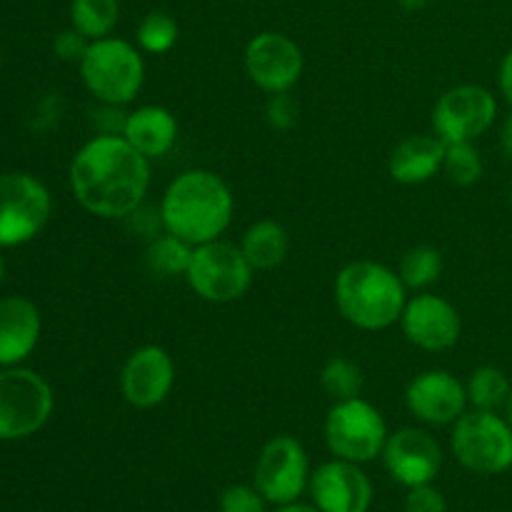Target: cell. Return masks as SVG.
<instances>
[{"instance_id": "obj_20", "label": "cell", "mask_w": 512, "mask_h": 512, "mask_svg": "<svg viewBox=\"0 0 512 512\" xmlns=\"http://www.w3.org/2000/svg\"><path fill=\"white\" fill-rule=\"evenodd\" d=\"M178 118L163 105H140L130 110L123 138L148 160L163 158L178 143Z\"/></svg>"}, {"instance_id": "obj_12", "label": "cell", "mask_w": 512, "mask_h": 512, "mask_svg": "<svg viewBox=\"0 0 512 512\" xmlns=\"http://www.w3.org/2000/svg\"><path fill=\"white\" fill-rule=\"evenodd\" d=\"M305 58L293 38L275 30L258 33L245 45V73L263 93H290L303 75Z\"/></svg>"}, {"instance_id": "obj_28", "label": "cell", "mask_w": 512, "mask_h": 512, "mask_svg": "<svg viewBox=\"0 0 512 512\" xmlns=\"http://www.w3.org/2000/svg\"><path fill=\"white\" fill-rule=\"evenodd\" d=\"M138 48L143 53L150 55H163L168 50L175 48L180 38V28H178V20L173 15L163 13V10H153V13L145 15L138 25Z\"/></svg>"}, {"instance_id": "obj_3", "label": "cell", "mask_w": 512, "mask_h": 512, "mask_svg": "<svg viewBox=\"0 0 512 512\" xmlns=\"http://www.w3.org/2000/svg\"><path fill=\"white\" fill-rule=\"evenodd\" d=\"M335 305L360 330H388L400 323L408 288L393 268L375 260L348 263L335 278Z\"/></svg>"}, {"instance_id": "obj_23", "label": "cell", "mask_w": 512, "mask_h": 512, "mask_svg": "<svg viewBox=\"0 0 512 512\" xmlns=\"http://www.w3.org/2000/svg\"><path fill=\"white\" fill-rule=\"evenodd\" d=\"M120 20V0H70V25L88 40L113 35Z\"/></svg>"}, {"instance_id": "obj_14", "label": "cell", "mask_w": 512, "mask_h": 512, "mask_svg": "<svg viewBox=\"0 0 512 512\" xmlns=\"http://www.w3.org/2000/svg\"><path fill=\"white\" fill-rule=\"evenodd\" d=\"M175 385V363L160 345L133 350L120 370V390L135 410H153L168 400Z\"/></svg>"}, {"instance_id": "obj_5", "label": "cell", "mask_w": 512, "mask_h": 512, "mask_svg": "<svg viewBox=\"0 0 512 512\" xmlns=\"http://www.w3.org/2000/svg\"><path fill=\"white\" fill-rule=\"evenodd\" d=\"M453 455L465 470L478 475H503L512 468V425L493 410L460 415L450 435Z\"/></svg>"}, {"instance_id": "obj_33", "label": "cell", "mask_w": 512, "mask_h": 512, "mask_svg": "<svg viewBox=\"0 0 512 512\" xmlns=\"http://www.w3.org/2000/svg\"><path fill=\"white\" fill-rule=\"evenodd\" d=\"M90 40L85 38L80 30H75L73 25H70L68 30H63V33L55 35L53 40V50L55 55H58L60 60H65V63H80L85 55V50H88Z\"/></svg>"}, {"instance_id": "obj_7", "label": "cell", "mask_w": 512, "mask_h": 512, "mask_svg": "<svg viewBox=\"0 0 512 512\" xmlns=\"http://www.w3.org/2000/svg\"><path fill=\"white\" fill-rule=\"evenodd\" d=\"M53 388L28 368L0 370V440H20L38 433L53 415Z\"/></svg>"}, {"instance_id": "obj_8", "label": "cell", "mask_w": 512, "mask_h": 512, "mask_svg": "<svg viewBox=\"0 0 512 512\" xmlns=\"http://www.w3.org/2000/svg\"><path fill=\"white\" fill-rule=\"evenodd\" d=\"M383 413L363 398L343 400L325 418V443L338 460L363 465L383 455L388 440Z\"/></svg>"}, {"instance_id": "obj_26", "label": "cell", "mask_w": 512, "mask_h": 512, "mask_svg": "<svg viewBox=\"0 0 512 512\" xmlns=\"http://www.w3.org/2000/svg\"><path fill=\"white\" fill-rule=\"evenodd\" d=\"M320 388L325 390V395L333 403L360 398V393H363V370L350 358H343V355L330 358L325 363L323 373H320Z\"/></svg>"}, {"instance_id": "obj_17", "label": "cell", "mask_w": 512, "mask_h": 512, "mask_svg": "<svg viewBox=\"0 0 512 512\" xmlns=\"http://www.w3.org/2000/svg\"><path fill=\"white\" fill-rule=\"evenodd\" d=\"M310 495L320 512H368L373 503V485L360 465L348 460H330L310 473Z\"/></svg>"}, {"instance_id": "obj_15", "label": "cell", "mask_w": 512, "mask_h": 512, "mask_svg": "<svg viewBox=\"0 0 512 512\" xmlns=\"http://www.w3.org/2000/svg\"><path fill=\"white\" fill-rule=\"evenodd\" d=\"M405 405L420 423L443 428L468 413V390L448 370H425L405 388Z\"/></svg>"}, {"instance_id": "obj_13", "label": "cell", "mask_w": 512, "mask_h": 512, "mask_svg": "<svg viewBox=\"0 0 512 512\" xmlns=\"http://www.w3.org/2000/svg\"><path fill=\"white\" fill-rule=\"evenodd\" d=\"M400 330L415 348L428 350V353H443V350L458 345L463 320L450 300L423 290L405 303L403 315H400Z\"/></svg>"}, {"instance_id": "obj_30", "label": "cell", "mask_w": 512, "mask_h": 512, "mask_svg": "<svg viewBox=\"0 0 512 512\" xmlns=\"http://www.w3.org/2000/svg\"><path fill=\"white\" fill-rule=\"evenodd\" d=\"M298 115V100L290 93H275L270 95L268 103H265V120H268L270 128L278 130V133L293 130L295 123H298Z\"/></svg>"}, {"instance_id": "obj_41", "label": "cell", "mask_w": 512, "mask_h": 512, "mask_svg": "<svg viewBox=\"0 0 512 512\" xmlns=\"http://www.w3.org/2000/svg\"><path fill=\"white\" fill-rule=\"evenodd\" d=\"M0 68H3V53H0Z\"/></svg>"}, {"instance_id": "obj_36", "label": "cell", "mask_w": 512, "mask_h": 512, "mask_svg": "<svg viewBox=\"0 0 512 512\" xmlns=\"http://www.w3.org/2000/svg\"><path fill=\"white\" fill-rule=\"evenodd\" d=\"M275 512H320L318 508H310V505H295V503H290V505H280L278 510Z\"/></svg>"}, {"instance_id": "obj_18", "label": "cell", "mask_w": 512, "mask_h": 512, "mask_svg": "<svg viewBox=\"0 0 512 512\" xmlns=\"http://www.w3.org/2000/svg\"><path fill=\"white\" fill-rule=\"evenodd\" d=\"M40 313L28 298L10 295L0 300V368L20 365L40 340Z\"/></svg>"}, {"instance_id": "obj_32", "label": "cell", "mask_w": 512, "mask_h": 512, "mask_svg": "<svg viewBox=\"0 0 512 512\" xmlns=\"http://www.w3.org/2000/svg\"><path fill=\"white\" fill-rule=\"evenodd\" d=\"M443 493L438 488H433V483L428 485H415L408 488V498H405V512H445Z\"/></svg>"}, {"instance_id": "obj_16", "label": "cell", "mask_w": 512, "mask_h": 512, "mask_svg": "<svg viewBox=\"0 0 512 512\" xmlns=\"http://www.w3.org/2000/svg\"><path fill=\"white\" fill-rule=\"evenodd\" d=\"M383 463L395 483L415 488V485H428L438 478L443 468V450L428 430L400 428L385 440Z\"/></svg>"}, {"instance_id": "obj_4", "label": "cell", "mask_w": 512, "mask_h": 512, "mask_svg": "<svg viewBox=\"0 0 512 512\" xmlns=\"http://www.w3.org/2000/svg\"><path fill=\"white\" fill-rule=\"evenodd\" d=\"M78 68L85 88L98 103H133L145 83V60L140 48L115 35L90 40Z\"/></svg>"}, {"instance_id": "obj_19", "label": "cell", "mask_w": 512, "mask_h": 512, "mask_svg": "<svg viewBox=\"0 0 512 512\" xmlns=\"http://www.w3.org/2000/svg\"><path fill=\"white\" fill-rule=\"evenodd\" d=\"M445 143L438 135H408L393 148L388 160L390 178L400 185L428 183L443 173Z\"/></svg>"}, {"instance_id": "obj_22", "label": "cell", "mask_w": 512, "mask_h": 512, "mask_svg": "<svg viewBox=\"0 0 512 512\" xmlns=\"http://www.w3.org/2000/svg\"><path fill=\"white\" fill-rule=\"evenodd\" d=\"M195 245L173 233H160L145 248V265L158 278H185L193 260Z\"/></svg>"}, {"instance_id": "obj_24", "label": "cell", "mask_w": 512, "mask_h": 512, "mask_svg": "<svg viewBox=\"0 0 512 512\" xmlns=\"http://www.w3.org/2000/svg\"><path fill=\"white\" fill-rule=\"evenodd\" d=\"M512 383L508 375L495 365H480L470 373L465 390H468V405L473 410H493L500 413L508 403Z\"/></svg>"}, {"instance_id": "obj_9", "label": "cell", "mask_w": 512, "mask_h": 512, "mask_svg": "<svg viewBox=\"0 0 512 512\" xmlns=\"http://www.w3.org/2000/svg\"><path fill=\"white\" fill-rule=\"evenodd\" d=\"M53 210L48 188L28 173L0 175V248L30 243Z\"/></svg>"}, {"instance_id": "obj_6", "label": "cell", "mask_w": 512, "mask_h": 512, "mask_svg": "<svg viewBox=\"0 0 512 512\" xmlns=\"http://www.w3.org/2000/svg\"><path fill=\"white\" fill-rule=\"evenodd\" d=\"M253 273V265L248 263L240 245L213 240V243L195 245L185 280L200 300L225 305L248 293L253 285Z\"/></svg>"}, {"instance_id": "obj_2", "label": "cell", "mask_w": 512, "mask_h": 512, "mask_svg": "<svg viewBox=\"0 0 512 512\" xmlns=\"http://www.w3.org/2000/svg\"><path fill=\"white\" fill-rule=\"evenodd\" d=\"M233 213V193L213 170H185L170 180L160 198L165 233L178 235L190 245L220 240V235L233 223Z\"/></svg>"}, {"instance_id": "obj_31", "label": "cell", "mask_w": 512, "mask_h": 512, "mask_svg": "<svg viewBox=\"0 0 512 512\" xmlns=\"http://www.w3.org/2000/svg\"><path fill=\"white\" fill-rule=\"evenodd\" d=\"M268 500L260 495L258 488L250 485H230L220 495V512H265Z\"/></svg>"}, {"instance_id": "obj_40", "label": "cell", "mask_w": 512, "mask_h": 512, "mask_svg": "<svg viewBox=\"0 0 512 512\" xmlns=\"http://www.w3.org/2000/svg\"><path fill=\"white\" fill-rule=\"evenodd\" d=\"M508 200H510V208H512V178H510V190H508Z\"/></svg>"}, {"instance_id": "obj_11", "label": "cell", "mask_w": 512, "mask_h": 512, "mask_svg": "<svg viewBox=\"0 0 512 512\" xmlns=\"http://www.w3.org/2000/svg\"><path fill=\"white\" fill-rule=\"evenodd\" d=\"M310 485L308 453L293 435H275L263 445L255 463V488L268 503L290 505Z\"/></svg>"}, {"instance_id": "obj_29", "label": "cell", "mask_w": 512, "mask_h": 512, "mask_svg": "<svg viewBox=\"0 0 512 512\" xmlns=\"http://www.w3.org/2000/svg\"><path fill=\"white\" fill-rule=\"evenodd\" d=\"M123 223H125V228H128V233L133 235V238L148 240V243L153 238H158L160 233H165L163 215H160V205H158V208H153V205H148V203L138 205L133 213L125 215Z\"/></svg>"}, {"instance_id": "obj_35", "label": "cell", "mask_w": 512, "mask_h": 512, "mask_svg": "<svg viewBox=\"0 0 512 512\" xmlns=\"http://www.w3.org/2000/svg\"><path fill=\"white\" fill-rule=\"evenodd\" d=\"M500 148L512 160V113L500 125Z\"/></svg>"}, {"instance_id": "obj_1", "label": "cell", "mask_w": 512, "mask_h": 512, "mask_svg": "<svg viewBox=\"0 0 512 512\" xmlns=\"http://www.w3.org/2000/svg\"><path fill=\"white\" fill-rule=\"evenodd\" d=\"M150 160L123 135L98 133L70 163V190L80 208L105 220H123L145 203Z\"/></svg>"}, {"instance_id": "obj_10", "label": "cell", "mask_w": 512, "mask_h": 512, "mask_svg": "<svg viewBox=\"0 0 512 512\" xmlns=\"http://www.w3.org/2000/svg\"><path fill=\"white\" fill-rule=\"evenodd\" d=\"M498 120V100L485 85L465 83L445 90L433 108V133L450 143H475Z\"/></svg>"}, {"instance_id": "obj_39", "label": "cell", "mask_w": 512, "mask_h": 512, "mask_svg": "<svg viewBox=\"0 0 512 512\" xmlns=\"http://www.w3.org/2000/svg\"><path fill=\"white\" fill-rule=\"evenodd\" d=\"M3 275H5V263H3V255H0V283H3Z\"/></svg>"}, {"instance_id": "obj_25", "label": "cell", "mask_w": 512, "mask_h": 512, "mask_svg": "<svg viewBox=\"0 0 512 512\" xmlns=\"http://www.w3.org/2000/svg\"><path fill=\"white\" fill-rule=\"evenodd\" d=\"M440 273H443V253L433 245H415V248L405 250L400 258L398 275L405 283V288L423 293L430 285L438 283Z\"/></svg>"}, {"instance_id": "obj_27", "label": "cell", "mask_w": 512, "mask_h": 512, "mask_svg": "<svg viewBox=\"0 0 512 512\" xmlns=\"http://www.w3.org/2000/svg\"><path fill=\"white\" fill-rule=\"evenodd\" d=\"M483 155L475 143H450L445 145L443 173L458 188H473L483 178Z\"/></svg>"}, {"instance_id": "obj_37", "label": "cell", "mask_w": 512, "mask_h": 512, "mask_svg": "<svg viewBox=\"0 0 512 512\" xmlns=\"http://www.w3.org/2000/svg\"><path fill=\"white\" fill-rule=\"evenodd\" d=\"M400 5H403L405 10H420V8H425V5H428V0H398Z\"/></svg>"}, {"instance_id": "obj_34", "label": "cell", "mask_w": 512, "mask_h": 512, "mask_svg": "<svg viewBox=\"0 0 512 512\" xmlns=\"http://www.w3.org/2000/svg\"><path fill=\"white\" fill-rule=\"evenodd\" d=\"M498 85L503 98L508 100L512 108V48L505 53V58L500 60V70H498Z\"/></svg>"}, {"instance_id": "obj_21", "label": "cell", "mask_w": 512, "mask_h": 512, "mask_svg": "<svg viewBox=\"0 0 512 512\" xmlns=\"http://www.w3.org/2000/svg\"><path fill=\"white\" fill-rule=\"evenodd\" d=\"M240 250L253 270H275L285 263L290 250L288 230L278 220H258L240 238Z\"/></svg>"}, {"instance_id": "obj_38", "label": "cell", "mask_w": 512, "mask_h": 512, "mask_svg": "<svg viewBox=\"0 0 512 512\" xmlns=\"http://www.w3.org/2000/svg\"><path fill=\"white\" fill-rule=\"evenodd\" d=\"M503 415L508 418V423L512 425V388H510V395H508V403H505V408H503Z\"/></svg>"}]
</instances>
